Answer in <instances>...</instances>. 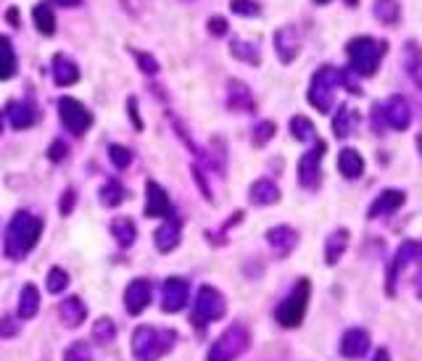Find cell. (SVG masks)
<instances>
[{
  "instance_id": "6da1fadb",
  "label": "cell",
  "mask_w": 422,
  "mask_h": 361,
  "mask_svg": "<svg viewBox=\"0 0 422 361\" xmlns=\"http://www.w3.org/2000/svg\"><path fill=\"white\" fill-rule=\"evenodd\" d=\"M40 235H43V219L29 214V211H19L8 224V230H6V243H3L6 256L11 261L24 259L37 245Z\"/></svg>"
},
{
  "instance_id": "7a4b0ae2",
  "label": "cell",
  "mask_w": 422,
  "mask_h": 361,
  "mask_svg": "<svg viewBox=\"0 0 422 361\" xmlns=\"http://www.w3.org/2000/svg\"><path fill=\"white\" fill-rule=\"evenodd\" d=\"M388 50V43L385 40H375L369 34H359V37H351L346 43V55H348V66L357 77H372L380 69V61Z\"/></svg>"
},
{
  "instance_id": "3957f363",
  "label": "cell",
  "mask_w": 422,
  "mask_h": 361,
  "mask_svg": "<svg viewBox=\"0 0 422 361\" xmlns=\"http://www.w3.org/2000/svg\"><path fill=\"white\" fill-rule=\"evenodd\" d=\"M174 335L172 329H159L151 325H143L135 329L132 335V356L138 361H159L174 348Z\"/></svg>"
},
{
  "instance_id": "277c9868",
  "label": "cell",
  "mask_w": 422,
  "mask_h": 361,
  "mask_svg": "<svg viewBox=\"0 0 422 361\" xmlns=\"http://www.w3.org/2000/svg\"><path fill=\"white\" fill-rule=\"evenodd\" d=\"M338 74H341V69H336V66H322V69H317L312 74L306 98H309V103H312L319 114H330V109H333L336 88H341Z\"/></svg>"
},
{
  "instance_id": "5b68a950",
  "label": "cell",
  "mask_w": 422,
  "mask_h": 361,
  "mask_svg": "<svg viewBox=\"0 0 422 361\" xmlns=\"http://www.w3.org/2000/svg\"><path fill=\"white\" fill-rule=\"evenodd\" d=\"M249 329L243 325H232L211 343V348L206 353V361H235L249 350Z\"/></svg>"
},
{
  "instance_id": "8992f818",
  "label": "cell",
  "mask_w": 422,
  "mask_h": 361,
  "mask_svg": "<svg viewBox=\"0 0 422 361\" xmlns=\"http://www.w3.org/2000/svg\"><path fill=\"white\" fill-rule=\"evenodd\" d=\"M309 296H312V285L309 280H298L296 287H293L288 298L282 301L277 311H275V319L280 322L282 327H298L306 317V306H309Z\"/></svg>"
},
{
  "instance_id": "52a82bcc",
  "label": "cell",
  "mask_w": 422,
  "mask_h": 361,
  "mask_svg": "<svg viewBox=\"0 0 422 361\" xmlns=\"http://www.w3.org/2000/svg\"><path fill=\"white\" fill-rule=\"evenodd\" d=\"M58 119H61V124H64L74 137H82V135L93 127V114H90V109H87L82 100L72 98V95L58 98Z\"/></svg>"
},
{
  "instance_id": "ba28073f",
  "label": "cell",
  "mask_w": 422,
  "mask_h": 361,
  "mask_svg": "<svg viewBox=\"0 0 422 361\" xmlns=\"http://www.w3.org/2000/svg\"><path fill=\"white\" fill-rule=\"evenodd\" d=\"M228 314V301L225 296L219 293L217 287L211 285H204L198 290V298H195V306H193V317L198 325H211Z\"/></svg>"
},
{
  "instance_id": "9c48e42d",
  "label": "cell",
  "mask_w": 422,
  "mask_h": 361,
  "mask_svg": "<svg viewBox=\"0 0 422 361\" xmlns=\"http://www.w3.org/2000/svg\"><path fill=\"white\" fill-rule=\"evenodd\" d=\"M322 156H325V140H317V145L306 151L298 161V182L306 190H317L322 182Z\"/></svg>"
},
{
  "instance_id": "30bf717a",
  "label": "cell",
  "mask_w": 422,
  "mask_h": 361,
  "mask_svg": "<svg viewBox=\"0 0 422 361\" xmlns=\"http://www.w3.org/2000/svg\"><path fill=\"white\" fill-rule=\"evenodd\" d=\"M272 43H275V53L282 64H293L296 55L301 53V34L296 29V24H282L280 29H275Z\"/></svg>"
},
{
  "instance_id": "8fae6325",
  "label": "cell",
  "mask_w": 422,
  "mask_h": 361,
  "mask_svg": "<svg viewBox=\"0 0 422 361\" xmlns=\"http://www.w3.org/2000/svg\"><path fill=\"white\" fill-rule=\"evenodd\" d=\"M380 111H383V121H385V127H390V130H409L411 124V106L409 100L404 98V95H390L383 106H380Z\"/></svg>"
},
{
  "instance_id": "7c38bea8",
  "label": "cell",
  "mask_w": 422,
  "mask_h": 361,
  "mask_svg": "<svg viewBox=\"0 0 422 361\" xmlns=\"http://www.w3.org/2000/svg\"><path fill=\"white\" fill-rule=\"evenodd\" d=\"M187 296H190V287L183 277H169L161 287V308L166 314H177L187 306Z\"/></svg>"
},
{
  "instance_id": "4fadbf2b",
  "label": "cell",
  "mask_w": 422,
  "mask_h": 361,
  "mask_svg": "<svg viewBox=\"0 0 422 361\" xmlns=\"http://www.w3.org/2000/svg\"><path fill=\"white\" fill-rule=\"evenodd\" d=\"M151 282L148 280H132L130 285H127V290H124V308L130 311L132 317H138V314H143L145 308L151 306Z\"/></svg>"
},
{
  "instance_id": "5bb4252c",
  "label": "cell",
  "mask_w": 422,
  "mask_h": 361,
  "mask_svg": "<svg viewBox=\"0 0 422 361\" xmlns=\"http://www.w3.org/2000/svg\"><path fill=\"white\" fill-rule=\"evenodd\" d=\"M172 214V200H169V193L164 190L159 182H148L145 185V217L151 219H161V217H169Z\"/></svg>"
},
{
  "instance_id": "9a60e30c",
  "label": "cell",
  "mask_w": 422,
  "mask_h": 361,
  "mask_svg": "<svg viewBox=\"0 0 422 361\" xmlns=\"http://www.w3.org/2000/svg\"><path fill=\"white\" fill-rule=\"evenodd\" d=\"M420 243L417 240H404L399 245V251L393 256V264L388 266V293H393V280H396V274L404 272L409 264H417L420 261Z\"/></svg>"
},
{
  "instance_id": "2e32d148",
  "label": "cell",
  "mask_w": 422,
  "mask_h": 361,
  "mask_svg": "<svg viewBox=\"0 0 422 361\" xmlns=\"http://www.w3.org/2000/svg\"><path fill=\"white\" fill-rule=\"evenodd\" d=\"M404 203H407V193H404V190H396V187H388V190H383V193H380V196L372 200L367 217H369V219L388 217V214H393V211H399Z\"/></svg>"
},
{
  "instance_id": "e0dca14e",
  "label": "cell",
  "mask_w": 422,
  "mask_h": 361,
  "mask_svg": "<svg viewBox=\"0 0 422 361\" xmlns=\"http://www.w3.org/2000/svg\"><path fill=\"white\" fill-rule=\"evenodd\" d=\"M267 243L275 248V253L280 259H288L293 253V248L298 245V232L293 230V227H288V224H277V227L267 230Z\"/></svg>"
},
{
  "instance_id": "ac0fdd59",
  "label": "cell",
  "mask_w": 422,
  "mask_h": 361,
  "mask_svg": "<svg viewBox=\"0 0 422 361\" xmlns=\"http://www.w3.org/2000/svg\"><path fill=\"white\" fill-rule=\"evenodd\" d=\"M51 69H53V82L58 88H69V85L79 82V66H77L74 58H69L66 53H55Z\"/></svg>"
},
{
  "instance_id": "d6986e66",
  "label": "cell",
  "mask_w": 422,
  "mask_h": 361,
  "mask_svg": "<svg viewBox=\"0 0 422 361\" xmlns=\"http://www.w3.org/2000/svg\"><path fill=\"white\" fill-rule=\"evenodd\" d=\"M58 317H61V322H64V327H69V329L79 327V325H82V322L87 319L85 301H82L79 296L64 298V301L58 304Z\"/></svg>"
},
{
  "instance_id": "ffe728a7",
  "label": "cell",
  "mask_w": 422,
  "mask_h": 361,
  "mask_svg": "<svg viewBox=\"0 0 422 361\" xmlns=\"http://www.w3.org/2000/svg\"><path fill=\"white\" fill-rule=\"evenodd\" d=\"M8 116H11L13 130H29L34 121L40 119V111H37V106H34L32 98H24V100H16V103H11Z\"/></svg>"
},
{
  "instance_id": "44dd1931",
  "label": "cell",
  "mask_w": 422,
  "mask_h": 361,
  "mask_svg": "<svg viewBox=\"0 0 422 361\" xmlns=\"http://www.w3.org/2000/svg\"><path fill=\"white\" fill-rule=\"evenodd\" d=\"M367 350H369L367 329L351 327L346 335H343V340H341V353H343L346 359H362Z\"/></svg>"
},
{
  "instance_id": "7402d4cb",
  "label": "cell",
  "mask_w": 422,
  "mask_h": 361,
  "mask_svg": "<svg viewBox=\"0 0 422 361\" xmlns=\"http://www.w3.org/2000/svg\"><path fill=\"white\" fill-rule=\"evenodd\" d=\"M228 106L235 111H253L256 109V100L253 93L246 82L240 79H228Z\"/></svg>"
},
{
  "instance_id": "603a6c76",
  "label": "cell",
  "mask_w": 422,
  "mask_h": 361,
  "mask_svg": "<svg viewBox=\"0 0 422 361\" xmlns=\"http://www.w3.org/2000/svg\"><path fill=\"white\" fill-rule=\"evenodd\" d=\"M180 238H183V224L177 219H166L159 230L153 232V243H156V248L161 253L174 251L180 245Z\"/></svg>"
},
{
  "instance_id": "cb8c5ba5",
  "label": "cell",
  "mask_w": 422,
  "mask_h": 361,
  "mask_svg": "<svg viewBox=\"0 0 422 361\" xmlns=\"http://www.w3.org/2000/svg\"><path fill=\"white\" fill-rule=\"evenodd\" d=\"M357 124H359L357 109H351L348 103H341V106H338V114L333 116V135H336L338 140H346V137L354 135Z\"/></svg>"
},
{
  "instance_id": "d4e9b609",
  "label": "cell",
  "mask_w": 422,
  "mask_h": 361,
  "mask_svg": "<svg viewBox=\"0 0 422 361\" xmlns=\"http://www.w3.org/2000/svg\"><path fill=\"white\" fill-rule=\"evenodd\" d=\"M249 200L253 206H272V203L280 200V187L272 179H256L249 190Z\"/></svg>"
},
{
  "instance_id": "484cf974",
  "label": "cell",
  "mask_w": 422,
  "mask_h": 361,
  "mask_svg": "<svg viewBox=\"0 0 422 361\" xmlns=\"http://www.w3.org/2000/svg\"><path fill=\"white\" fill-rule=\"evenodd\" d=\"M338 169H341V175L346 179H359L364 175V158H362L357 148H343L338 154Z\"/></svg>"
},
{
  "instance_id": "4316f807",
  "label": "cell",
  "mask_w": 422,
  "mask_h": 361,
  "mask_svg": "<svg viewBox=\"0 0 422 361\" xmlns=\"http://www.w3.org/2000/svg\"><path fill=\"white\" fill-rule=\"evenodd\" d=\"M348 248V230L346 227H341V230L330 232L327 235V243H325V261L333 266V264L341 261V256L346 253Z\"/></svg>"
},
{
  "instance_id": "83f0119b",
  "label": "cell",
  "mask_w": 422,
  "mask_h": 361,
  "mask_svg": "<svg viewBox=\"0 0 422 361\" xmlns=\"http://www.w3.org/2000/svg\"><path fill=\"white\" fill-rule=\"evenodd\" d=\"M19 69V61H16V50H13V43L8 34H0V79H11Z\"/></svg>"
},
{
  "instance_id": "f1b7e54d",
  "label": "cell",
  "mask_w": 422,
  "mask_h": 361,
  "mask_svg": "<svg viewBox=\"0 0 422 361\" xmlns=\"http://www.w3.org/2000/svg\"><path fill=\"white\" fill-rule=\"evenodd\" d=\"M111 235H114V240L119 243L121 248H130L135 238H138V230H135V222L127 219V217H117V219L111 222Z\"/></svg>"
},
{
  "instance_id": "f546056e",
  "label": "cell",
  "mask_w": 422,
  "mask_h": 361,
  "mask_svg": "<svg viewBox=\"0 0 422 361\" xmlns=\"http://www.w3.org/2000/svg\"><path fill=\"white\" fill-rule=\"evenodd\" d=\"M40 308V290L32 282L24 285L22 296H19V319H32Z\"/></svg>"
},
{
  "instance_id": "4dcf8cb0",
  "label": "cell",
  "mask_w": 422,
  "mask_h": 361,
  "mask_svg": "<svg viewBox=\"0 0 422 361\" xmlns=\"http://www.w3.org/2000/svg\"><path fill=\"white\" fill-rule=\"evenodd\" d=\"M230 53H232V58L243 61V64H251V66H259L261 64V53H259V45H256V43L232 40V43H230Z\"/></svg>"
},
{
  "instance_id": "1f68e13d",
  "label": "cell",
  "mask_w": 422,
  "mask_h": 361,
  "mask_svg": "<svg viewBox=\"0 0 422 361\" xmlns=\"http://www.w3.org/2000/svg\"><path fill=\"white\" fill-rule=\"evenodd\" d=\"M372 13H375V19H378L380 24L393 27V24L399 22V16H401V3H399V0H375Z\"/></svg>"
},
{
  "instance_id": "d6a6232c",
  "label": "cell",
  "mask_w": 422,
  "mask_h": 361,
  "mask_svg": "<svg viewBox=\"0 0 422 361\" xmlns=\"http://www.w3.org/2000/svg\"><path fill=\"white\" fill-rule=\"evenodd\" d=\"M32 22L40 34H53L55 32V16L51 3H37L32 8Z\"/></svg>"
},
{
  "instance_id": "836d02e7",
  "label": "cell",
  "mask_w": 422,
  "mask_h": 361,
  "mask_svg": "<svg viewBox=\"0 0 422 361\" xmlns=\"http://www.w3.org/2000/svg\"><path fill=\"white\" fill-rule=\"evenodd\" d=\"M124 198H127V190H124V185L121 182H117V179H109L106 185L100 187V203L106 208H117L124 203Z\"/></svg>"
},
{
  "instance_id": "e575fe53",
  "label": "cell",
  "mask_w": 422,
  "mask_h": 361,
  "mask_svg": "<svg viewBox=\"0 0 422 361\" xmlns=\"http://www.w3.org/2000/svg\"><path fill=\"white\" fill-rule=\"evenodd\" d=\"M291 135L296 137L298 142H312L317 140V130H314L312 119H306V116H293L291 119Z\"/></svg>"
},
{
  "instance_id": "d590c367",
  "label": "cell",
  "mask_w": 422,
  "mask_h": 361,
  "mask_svg": "<svg viewBox=\"0 0 422 361\" xmlns=\"http://www.w3.org/2000/svg\"><path fill=\"white\" fill-rule=\"evenodd\" d=\"M93 340L95 343H114L117 340V325L111 322L109 317H103V319H98L95 325H93Z\"/></svg>"
},
{
  "instance_id": "8d00e7d4",
  "label": "cell",
  "mask_w": 422,
  "mask_h": 361,
  "mask_svg": "<svg viewBox=\"0 0 422 361\" xmlns=\"http://www.w3.org/2000/svg\"><path fill=\"white\" fill-rule=\"evenodd\" d=\"M275 132H277V124H275V121L270 119L259 121V124L253 127V132H251V142H253L256 148H264V145L275 137Z\"/></svg>"
},
{
  "instance_id": "74e56055",
  "label": "cell",
  "mask_w": 422,
  "mask_h": 361,
  "mask_svg": "<svg viewBox=\"0 0 422 361\" xmlns=\"http://www.w3.org/2000/svg\"><path fill=\"white\" fill-rule=\"evenodd\" d=\"M45 287H48V293H64L66 287H69V274L61 269V266H53L51 272H48V277H45Z\"/></svg>"
},
{
  "instance_id": "f35d334b",
  "label": "cell",
  "mask_w": 422,
  "mask_h": 361,
  "mask_svg": "<svg viewBox=\"0 0 422 361\" xmlns=\"http://www.w3.org/2000/svg\"><path fill=\"white\" fill-rule=\"evenodd\" d=\"M407 71H409V77L414 79V85H422V77H420V48H417V43L407 45Z\"/></svg>"
},
{
  "instance_id": "ab89813d",
  "label": "cell",
  "mask_w": 422,
  "mask_h": 361,
  "mask_svg": "<svg viewBox=\"0 0 422 361\" xmlns=\"http://www.w3.org/2000/svg\"><path fill=\"white\" fill-rule=\"evenodd\" d=\"M109 158L117 169H127V166L132 164V151L124 148V145H119V142H114V145H109Z\"/></svg>"
},
{
  "instance_id": "60d3db41",
  "label": "cell",
  "mask_w": 422,
  "mask_h": 361,
  "mask_svg": "<svg viewBox=\"0 0 422 361\" xmlns=\"http://www.w3.org/2000/svg\"><path fill=\"white\" fill-rule=\"evenodd\" d=\"M230 11L235 13V16H246V19H251V16H259L261 6L256 0H230Z\"/></svg>"
},
{
  "instance_id": "b9f144b4",
  "label": "cell",
  "mask_w": 422,
  "mask_h": 361,
  "mask_svg": "<svg viewBox=\"0 0 422 361\" xmlns=\"http://www.w3.org/2000/svg\"><path fill=\"white\" fill-rule=\"evenodd\" d=\"M135 61H138L143 74H148V77H156V74L161 71V66H159V61H156V55L145 53V50H135Z\"/></svg>"
},
{
  "instance_id": "7bdbcfd3",
  "label": "cell",
  "mask_w": 422,
  "mask_h": 361,
  "mask_svg": "<svg viewBox=\"0 0 422 361\" xmlns=\"http://www.w3.org/2000/svg\"><path fill=\"white\" fill-rule=\"evenodd\" d=\"M64 361H93V348L87 343H74L64 350Z\"/></svg>"
},
{
  "instance_id": "ee69618b",
  "label": "cell",
  "mask_w": 422,
  "mask_h": 361,
  "mask_svg": "<svg viewBox=\"0 0 422 361\" xmlns=\"http://www.w3.org/2000/svg\"><path fill=\"white\" fill-rule=\"evenodd\" d=\"M338 82H341V88H346L351 95H362V85H359V77L351 71V69H341V74H338Z\"/></svg>"
},
{
  "instance_id": "f6af8a7d",
  "label": "cell",
  "mask_w": 422,
  "mask_h": 361,
  "mask_svg": "<svg viewBox=\"0 0 422 361\" xmlns=\"http://www.w3.org/2000/svg\"><path fill=\"white\" fill-rule=\"evenodd\" d=\"M66 156H69V145H66L64 140H53V142H51V148H48V158H51L53 164L64 161Z\"/></svg>"
},
{
  "instance_id": "bcb514c9",
  "label": "cell",
  "mask_w": 422,
  "mask_h": 361,
  "mask_svg": "<svg viewBox=\"0 0 422 361\" xmlns=\"http://www.w3.org/2000/svg\"><path fill=\"white\" fill-rule=\"evenodd\" d=\"M230 29V24L225 16H211L209 19V34H214V37H225Z\"/></svg>"
},
{
  "instance_id": "7dc6e473",
  "label": "cell",
  "mask_w": 422,
  "mask_h": 361,
  "mask_svg": "<svg viewBox=\"0 0 422 361\" xmlns=\"http://www.w3.org/2000/svg\"><path fill=\"white\" fill-rule=\"evenodd\" d=\"M74 203H77V193L69 187L64 196H61V200H58V211H61V217H69V214L74 211Z\"/></svg>"
},
{
  "instance_id": "c3c4849f",
  "label": "cell",
  "mask_w": 422,
  "mask_h": 361,
  "mask_svg": "<svg viewBox=\"0 0 422 361\" xmlns=\"http://www.w3.org/2000/svg\"><path fill=\"white\" fill-rule=\"evenodd\" d=\"M19 332V319L0 317V338H13Z\"/></svg>"
},
{
  "instance_id": "681fc988",
  "label": "cell",
  "mask_w": 422,
  "mask_h": 361,
  "mask_svg": "<svg viewBox=\"0 0 422 361\" xmlns=\"http://www.w3.org/2000/svg\"><path fill=\"white\" fill-rule=\"evenodd\" d=\"M127 111H130L135 130L140 132V130H143V119H140V114H138V98H135V95H130V98H127Z\"/></svg>"
},
{
  "instance_id": "f907efd6",
  "label": "cell",
  "mask_w": 422,
  "mask_h": 361,
  "mask_svg": "<svg viewBox=\"0 0 422 361\" xmlns=\"http://www.w3.org/2000/svg\"><path fill=\"white\" fill-rule=\"evenodd\" d=\"M372 130L378 132H385V121H383V111H380V103L372 106Z\"/></svg>"
},
{
  "instance_id": "816d5d0a",
  "label": "cell",
  "mask_w": 422,
  "mask_h": 361,
  "mask_svg": "<svg viewBox=\"0 0 422 361\" xmlns=\"http://www.w3.org/2000/svg\"><path fill=\"white\" fill-rule=\"evenodd\" d=\"M51 3H55V6H61V8H77L82 0H51Z\"/></svg>"
},
{
  "instance_id": "f5cc1de1",
  "label": "cell",
  "mask_w": 422,
  "mask_h": 361,
  "mask_svg": "<svg viewBox=\"0 0 422 361\" xmlns=\"http://www.w3.org/2000/svg\"><path fill=\"white\" fill-rule=\"evenodd\" d=\"M6 16H8L11 27H19V11H16V8H8V13H6Z\"/></svg>"
},
{
  "instance_id": "db71d44e",
  "label": "cell",
  "mask_w": 422,
  "mask_h": 361,
  "mask_svg": "<svg viewBox=\"0 0 422 361\" xmlns=\"http://www.w3.org/2000/svg\"><path fill=\"white\" fill-rule=\"evenodd\" d=\"M372 361H390L388 350H385V348H380L378 353H375V359H372Z\"/></svg>"
},
{
  "instance_id": "11a10c76",
  "label": "cell",
  "mask_w": 422,
  "mask_h": 361,
  "mask_svg": "<svg viewBox=\"0 0 422 361\" xmlns=\"http://www.w3.org/2000/svg\"><path fill=\"white\" fill-rule=\"evenodd\" d=\"M314 3H317V6H327V3H330V0H314Z\"/></svg>"
},
{
  "instance_id": "9f6ffc18",
  "label": "cell",
  "mask_w": 422,
  "mask_h": 361,
  "mask_svg": "<svg viewBox=\"0 0 422 361\" xmlns=\"http://www.w3.org/2000/svg\"><path fill=\"white\" fill-rule=\"evenodd\" d=\"M359 0H346V6H351V8H354V6H357Z\"/></svg>"
},
{
  "instance_id": "6f0895ef",
  "label": "cell",
  "mask_w": 422,
  "mask_h": 361,
  "mask_svg": "<svg viewBox=\"0 0 422 361\" xmlns=\"http://www.w3.org/2000/svg\"><path fill=\"white\" fill-rule=\"evenodd\" d=\"M0 132H3V114H0Z\"/></svg>"
},
{
  "instance_id": "680465c9",
  "label": "cell",
  "mask_w": 422,
  "mask_h": 361,
  "mask_svg": "<svg viewBox=\"0 0 422 361\" xmlns=\"http://www.w3.org/2000/svg\"><path fill=\"white\" fill-rule=\"evenodd\" d=\"M185 3H193V0H185Z\"/></svg>"
}]
</instances>
